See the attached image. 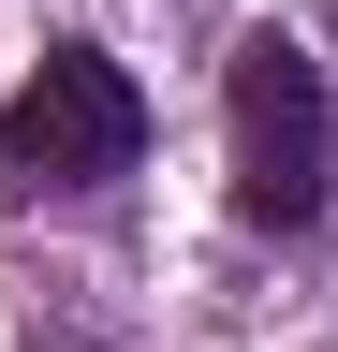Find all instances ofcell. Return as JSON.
Masks as SVG:
<instances>
[{
	"mask_svg": "<svg viewBox=\"0 0 338 352\" xmlns=\"http://www.w3.org/2000/svg\"><path fill=\"white\" fill-rule=\"evenodd\" d=\"M221 118H235V220L250 235H309L338 191V88L294 30H250L221 59Z\"/></svg>",
	"mask_w": 338,
	"mask_h": 352,
	"instance_id": "6da1fadb",
	"label": "cell"
},
{
	"mask_svg": "<svg viewBox=\"0 0 338 352\" xmlns=\"http://www.w3.org/2000/svg\"><path fill=\"white\" fill-rule=\"evenodd\" d=\"M147 162V88L103 59V44H45L0 103V176L15 191H103V176Z\"/></svg>",
	"mask_w": 338,
	"mask_h": 352,
	"instance_id": "7a4b0ae2",
	"label": "cell"
}]
</instances>
